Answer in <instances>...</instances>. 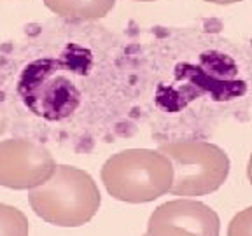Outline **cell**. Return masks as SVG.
Masks as SVG:
<instances>
[{
	"mask_svg": "<svg viewBox=\"0 0 252 236\" xmlns=\"http://www.w3.org/2000/svg\"><path fill=\"white\" fill-rule=\"evenodd\" d=\"M32 210L42 220L62 228H79L100 208V191L90 173L60 165L44 184L30 189Z\"/></svg>",
	"mask_w": 252,
	"mask_h": 236,
	"instance_id": "6da1fadb",
	"label": "cell"
},
{
	"mask_svg": "<svg viewBox=\"0 0 252 236\" xmlns=\"http://www.w3.org/2000/svg\"><path fill=\"white\" fill-rule=\"evenodd\" d=\"M109 194L126 203H147L170 193L173 168L159 150L126 149L110 156L102 168Z\"/></svg>",
	"mask_w": 252,
	"mask_h": 236,
	"instance_id": "7a4b0ae2",
	"label": "cell"
},
{
	"mask_svg": "<svg viewBox=\"0 0 252 236\" xmlns=\"http://www.w3.org/2000/svg\"><path fill=\"white\" fill-rule=\"evenodd\" d=\"M172 163L175 196H205L224 184L229 159L220 147L203 140H175L158 147Z\"/></svg>",
	"mask_w": 252,
	"mask_h": 236,
	"instance_id": "3957f363",
	"label": "cell"
},
{
	"mask_svg": "<svg viewBox=\"0 0 252 236\" xmlns=\"http://www.w3.org/2000/svg\"><path fill=\"white\" fill-rule=\"evenodd\" d=\"M56 168L47 147L28 138L0 142V185L9 189H33L44 184Z\"/></svg>",
	"mask_w": 252,
	"mask_h": 236,
	"instance_id": "277c9868",
	"label": "cell"
},
{
	"mask_svg": "<svg viewBox=\"0 0 252 236\" xmlns=\"http://www.w3.org/2000/svg\"><path fill=\"white\" fill-rule=\"evenodd\" d=\"M219 217L194 200H173L159 205L147 226L149 236H219Z\"/></svg>",
	"mask_w": 252,
	"mask_h": 236,
	"instance_id": "5b68a950",
	"label": "cell"
},
{
	"mask_svg": "<svg viewBox=\"0 0 252 236\" xmlns=\"http://www.w3.org/2000/svg\"><path fill=\"white\" fill-rule=\"evenodd\" d=\"M44 4L62 18L90 21L109 14L116 5V0H44Z\"/></svg>",
	"mask_w": 252,
	"mask_h": 236,
	"instance_id": "8992f818",
	"label": "cell"
},
{
	"mask_svg": "<svg viewBox=\"0 0 252 236\" xmlns=\"http://www.w3.org/2000/svg\"><path fill=\"white\" fill-rule=\"evenodd\" d=\"M0 236H28V220L21 210L0 203Z\"/></svg>",
	"mask_w": 252,
	"mask_h": 236,
	"instance_id": "52a82bcc",
	"label": "cell"
},
{
	"mask_svg": "<svg viewBox=\"0 0 252 236\" xmlns=\"http://www.w3.org/2000/svg\"><path fill=\"white\" fill-rule=\"evenodd\" d=\"M228 236H252V206L233 217L228 228Z\"/></svg>",
	"mask_w": 252,
	"mask_h": 236,
	"instance_id": "ba28073f",
	"label": "cell"
},
{
	"mask_svg": "<svg viewBox=\"0 0 252 236\" xmlns=\"http://www.w3.org/2000/svg\"><path fill=\"white\" fill-rule=\"evenodd\" d=\"M4 130H5V116L2 112V109H0V135L4 133Z\"/></svg>",
	"mask_w": 252,
	"mask_h": 236,
	"instance_id": "9c48e42d",
	"label": "cell"
},
{
	"mask_svg": "<svg viewBox=\"0 0 252 236\" xmlns=\"http://www.w3.org/2000/svg\"><path fill=\"white\" fill-rule=\"evenodd\" d=\"M207 2H214V4H235V2H242V0H207Z\"/></svg>",
	"mask_w": 252,
	"mask_h": 236,
	"instance_id": "30bf717a",
	"label": "cell"
},
{
	"mask_svg": "<svg viewBox=\"0 0 252 236\" xmlns=\"http://www.w3.org/2000/svg\"><path fill=\"white\" fill-rule=\"evenodd\" d=\"M247 175H249V180H251V184H252V154H251V157H249V165H247Z\"/></svg>",
	"mask_w": 252,
	"mask_h": 236,
	"instance_id": "8fae6325",
	"label": "cell"
},
{
	"mask_svg": "<svg viewBox=\"0 0 252 236\" xmlns=\"http://www.w3.org/2000/svg\"><path fill=\"white\" fill-rule=\"evenodd\" d=\"M140 2H153V0H140Z\"/></svg>",
	"mask_w": 252,
	"mask_h": 236,
	"instance_id": "7c38bea8",
	"label": "cell"
},
{
	"mask_svg": "<svg viewBox=\"0 0 252 236\" xmlns=\"http://www.w3.org/2000/svg\"><path fill=\"white\" fill-rule=\"evenodd\" d=\"M146 236H149V235H146Z\"/></svg>",
	"mask_w": 252,
	"mask_h": 236,
	"instance_id": "4fadbf2b",
	"label": "cell"
}]
</instances>
